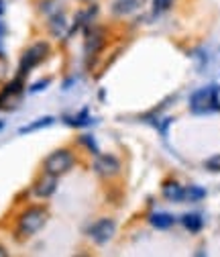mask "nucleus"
I'll list each match as a JSON object with an SVG mask.
<instances>
[{
    "mask_svg": "<svg viewBox=\"0 0 220 257\" xmlns=\"http://www.w3.org/2000/svg\"><path fill=\"white\" fill-rule=\"evenodd\" d=\"M49 220V210L43 204H31L27 208H23L17 214V222H15V233L19 235V239H29L37 235Z\"/></svg>",
    "mask_w": 220,
    "mask_h": 257,
    "instance_id": "nucleus-1",
    "label": "nucleus"
},
{
    "mask_svg": "<svg viewBox=\"0 0 220 257\" xmlns=\"http://www.w3.org/2000/svg\"><path fill=\"white\" fill-rule=\"evenodd\" d=\"M78 164V157L70 147H59L55 151H51L41 164V170L47 174H53L57 178L70 174Z\"/></svg>",
    "mask_w": 220,
    "mask_h": 257,
    "instance_id": "nucleus-2",
    "label": "nucleus"
},
{
    "mask_svg": "<svg viewBox=\"0 0 220 257\" xmlns=\"http://www.w3.org/2000/svg\"><path fill=\"white\" fill-rule=\"evenodd\" d=\"M51 55V45L49 41H35L33 45H29L23 55H21V61H19V78H27L35 68H39L41 63Z\"/></svg>",
    "mask_w": 220,
    "mask_h": 257,
    "instance_id": "nucleus-3",
    "label": "nucleus"
},
{
    "mask_svg": "<svg viewBox=\"0 0 220 257\" xmlns=\"http://www.w3.org/2000/svg\"><path fill=\"white\" fill-rule=\"evenodd\" d=\"M190 110L194 114H210L220 110V88L216 84L204 86L190 96Z\"/></svg>",
    "mask_w": 220,
    "mask_h": 257,
    "instance_id": "nucleus-4",
    "label": "nucleus"
},
{
    "mask_svg": "<svg viewBox=\"0 0 220 257\" xmlns=\"http://www.w3.org/2000/svg\"><path fill=\"white\" fill-rule=\"evenodd\" d=\"M92 170L98 178H102L106 182H112L122 174V164H120V159L112 153H98V155H94Z\"/></svg>",
    "mask_w": 220,
    "mask_h": 257,
    "instance_id": "nucleus-5",
    "label": "nucleus"
},
{
    "mask_svg": "<svg viewBox=\"0 0 220 257\" xmlns=\"http://www.w3.org/2000/svg\"><path fill=\"white\" fill-rule=\"evenodd\" d=\"M106 29L104 27H98V25H90L84 29V55L86 59H94L98 57V53L106 47Z\"/></svg>",
    "mask_w": 220,
    "mask_h": 257,
    "instance_id": "nucleus-6",
    "label": "nucleus"
},
{
    "mask_svg": "<svg viewBox=\"0 0 220 257\" xmlns=\"http://www.w3.org/2000/svg\"><path fill=\"white\" fill-rule=\"evenodd\" d=\"M116 233V222L108 216H102L98 218L96 222H92L90 224V229H88V237L96 243V245H104L108 243Z\"/></svg>",
    "mask_w": 220,
    "mask_h": 257,
    "instance_id": "nucleus-7",
    "label": "nucleus"
},
{
    "mask_svg": "<svg viewBox=\"0 0 220 257\" xmlns=\"http://www.w3.org/2000/svg\"><path fill=\"white\" fill-rule=\"evenodd\" d=\"M47 33L57 39V41H68L74 33H72V21L68 19L66 13H59L55 17L47 19Z\"/></svg>",
    "mask_w": 220,
    "mask_h": 257,
    "instance_id": "nucleus-8",
    "label": "nucleus"
},
{
    "mask_svg": "<svg viewBox=\"0 0 220 257\" xmlns=\"http://www.w3.org/2000/svg\"><path fill=\"white\" fill-rule=\"evenodd\" d=\"M57 182H59V178H57V176L47 174V172H41V174L37 176V180L33 182V186H31V192H33V194H35L37 198L47 200V198H51V196L55 194V190H57Z\"/></svg>",
    "mask_w": 220,
    "mask_h": 257,
    "instance_id": "nucleus-9",
    "label": "nucleus"
},
{
    "mask_svg": "<svg viewBox=\"0 0 220 257\" xmlns=\"http://www.w3.org/2000/svg\"><path fill=\"white\" fill-rule=\"evenodd\" d=\"M145 5H147V0H112L110 15L116 19H124V17H131V15L139 13Z\"/></svg>",
    "mask_w": 220,
    "mask_h": 257,
    "instance_id": "nucleus-10",
    "label": "nucleus"
},
{
    "mask_svg": "<svg viewBox=\"0 0 220 257\" xmlns=\"http://www.w3.org/2000/svg\"><path fill=\"white\" fill-rule=\"evenodd\" d=\"M183 194H185V186H181V184L175 182V180L165 182L163 188H161V196H163L167 202H183Z\"/></svg>",
    "mask_w": 220,
    "mask_h": 257,
    "instance_id": "nucleus-11",
    "label": "nucleus"
},
{
    "mask_svg": "<svg viewBox=\"0 0 220 257\" xmlns=\"http://www.w3.org/2000/svg\"><path fill=\"white\" fill-rule=\"evenodd\" d=\"M149 222H151L153 229L165 231V229L173 227L175 218H173V214H169V212H151V214H149Z\"/></svg>",
    "mask_w": 220,
    "mask_h": 257,
    "instance_id": "nucleus-12",
    "label": "nucleus"
},
{
    "mask_svg": "<svg viewBox=\"0 0 220 257\" xmlns=\"http://www.w3.org/2000/svg\"><path fill=\"white\" fill-rule=\"evenodd\" d=\"M37 7H39V13L43 15V17H55V15H59V13H66V5H64V0H39L37 3Z\"/></svg>",
    "mask_w": 220,
    "mask_h": 257,
    "instance_id": "nucleus-13",
    "label": "nucleus"
},
{
    "mask_svg": "<svg viewBox=\"0 0 220 257\" xmlns=\"http://www.w3.org/2000/svg\"><path fill=\"white\" fill-rule=\"evenodd\" d=\"M64 120H66V124H68V126H76V128H82V126H88V124H92V122H94V120H92V116H90V110H88V108H82L78 114L64 116Z\"/></svg>",
    "mask_w": 220,
    "mask_h": 257,
    "instance_id": "nucleus-14",
    "label": "nucleus"
},
{
    "mask_svg": "<svg viewBox=\"0 0 220 257\" xmlns=\"http://www.w3.org/2000/svg\"><path fill=\"white\" fill-rule=\"evenodd\" d=\"M181 224L190 231V233H200L202 227H204V218L198 214V212H187L181 216Z\"/></svg>",
    "mask_w": 220,
    "mask_h": 257,
    "instance_id": "nucleus-15",
    "label": "nucleus"
},
{
    "mask_svg": "<svg viewBox=\"0 0 220 257\" xmlns=\"http://www.w3.org/2000/svg\"><path fill=\"white\" fill-rule=\"evenodd\" d=\"M23 88H25V80L23 78H15V80H11V82H7L5 84V88H3V94L5 98H7V102L11 100V98H15V96H19V94H23Z\"/></svg>",
    "mask_w": 220,
    "mask_h": 257,
    "instance_id": "nucleus-16",
    "label": "nucleus"
},
{
    "mask_svg": "<svg viewBox=\"0 0 220 257\" xmlns=\"http://www.w3.org/2000/svg\"><path fill=\"white\" fill-rule=\"evenodd\" d=\"M55 122L53 116H41V118H35L33 122H29L27 126H21L19 133L21 135H27V133H33V131H39V128H45V126H51Z\"/></svg>",
    "mask_w": 220,
    "mask_h": 257,
    "instance_id": "nucleus-17",
    "label": "nucleus"
},
{
    "mask_svg": "<svg viewBox=\"0 0 220 257\" xmlns=\"http://www.w3.org/2000/svg\"><path fill=\"white\" fill-rule=\"evenodd\" d=\"M202 198H206V190L200 186H187L185 194H183V202H200Z\"/></svg>",
    "mask_w": 220,
    "mask_h": 257,
    "instance_id": "nucleus-18",
    "label": "nucleus"
},
{
    "mask_svg": "<svg viewBox=\"0 0 220 257\" xmlns=\"http://www.w3.org/2000/svg\"><path fill=\"white\" fill-rule=\"evenodd\" d=\"M173 0H153V15H163L171 9Z\"/></svg>",
    "mask_w": 220,
    "mask_h": 257,
    "instance_id": "nucleus-19",
    "label": "nucleus"
},
{
    "mask_svg": "<svg viewBox=\"0 0 220 257\" xmlns=\"http://www.w3.org/2000/svg\"><path fill=\"white\" fill-rule=\"evenodd\" d=\"M80 143H82V145H86V147H88V151H90L92 155H98V153H100V149H98V145H96V141H94V137H92V135H82Z\"/></svg>",
    "mask_w": 220,
    "mask_h": 257,
    "instance_id": "nucleus-20",
    "label": "nucleus"
},
{
    "mask_svg": "<svg viewBox=\"0 0 220 257\" xmlns=\"http://www.w3.org/2000/svg\"><path fill=\"white\" fill-rule=\"evenodd\" d=\"M204 168H206L208 172H220V153L208 157L206 162H204Z\"/></svg>",
    "mask_w": 220,
    "mask_h": 257,
    "instance_id": "nucleus-21",
    "label": "nucleus"
},
{
    "mask_svg": "<svg viewBox=\"0 0 220 257\" xmlns=\"http://www.w3.org/2000/svg\"><path fill=\"white\" fill-rule=\"evenodd\" d=\"M7 78H9V61H7L5 53L0 51V86L7 82Z\"/></svg>",
    "mask_w": 220,
    "mask_h": 257,
    "instance_id": "nucleus-22",
    "label": "nucleus"
},
{
    "mask_svg": "<svg viewBox=\"0 0 220 257\" xmlns=\"http://www.w3.org/2000/svg\"><path fill=\"white\" fill-rule=\"evenodd\" d=\"M51 84V80L49 78H43V80H39V82H35V84H31V88H29V92L31 94H37V92H43L47 86Z\"/></svg>",
    "mask_w": 220,
    "mask_h": 257,
    "instance_id": "nucleus-23",
    "label": "nucleus"
},
{
    "mask_svg": "<svg viewBox=\"0 0 220 257\" xmlns=\"http://www.w3.org/2000/svg\"><path fill=\"white\" fill-rule=\"evenodd\" d=\"M5 35H7V25L0 21V51H3V39H5Z\"/></svg>",
    "mask_w": 220,
    "mask_h": 257,
    "instance_id": "nucleus-24",
    "label": "nucleus"
},
{
    "mask_svg": "<svg viewBox=\"0 0 220 257\" xmlns=\"http://www.w3.org/2000/svg\"><path fill=\"white\" fill-rule=\"evenodd\" d=\"M5 11H7V3H5V0H0V17L5 15Z\"/></svg>",
    "mask_w": 220,
    "mask_h": 257,
    "instance_id": "nucleus-25",
    "label": "nucleus"
},
{
    "mask_svg": "<svg viewBox=\"0 0 220 257\" xmlns=\"http://www.w3.org/2000/svg\"><path fill=\"white\" fill-rule=\"evenodd\" d=\"M7 255H9L7 247H5V245H0V257H7Z\"/></svg>",
    "mask_w": 220,
    "mask_h": 257,
    "instance_id": "nucleus-26",
    "label": "nucleus"
},
{
    "mask_svg": "<svg viewBox=\"0 0 220 257\" xmlns=\"http://www.w3.org/2000/svg\"><path fill=\"white\" fill-rule=\"evenodd\" d=\"M5 104H7V98H5L3 94H0V108H5Z\"/></svg>",
    "mask_w": 220,
    "mask_h": 257,
    "instance_id": "nucleus-27",
    "label": "nucleus"
},
{
    "mask_svg": "<svg viewBox=\"0 0 220 257\" xmlns=\"http://www.w3.org/2000/svg\"><path fill=\"white\" fill-rule=\"evenodd\" d=\"M82 5H92V3H98V0H80Z\"/></svg>",
    "mask_w": 220,
    "mask_h": 257,
    "instance_id": "nucleus-28",
    "label": "nucleus"
},
{
    "mask_svg": "<svg viewBox=\"0 0 220 257\" xmlns=\"http://www.w3.org/2000/svg\"><path fill=\"white\" fill-rule=\"evenodd\" d=\"M3 126H5V122H3V120H0V128H3Z\"/></svg>",
    "mask_w": 220,
    "mask_h": 257,
    "instance_id": "nucleus-29",
    "label": "nucleus"
}]
</instances>
